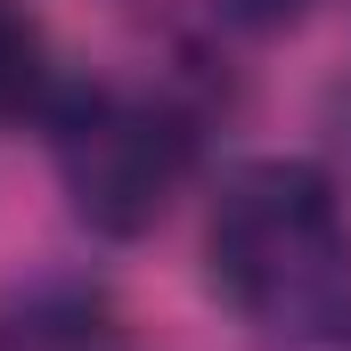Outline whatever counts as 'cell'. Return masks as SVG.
<instances>
[{
	"label": "cell",
	"instance_id": "cell-1",
	"mask_svg": "<svg viewBox=\"0 0 351 351\" xmlns=\"http://www.w3.org/2000/svg\"><path fill=\"white\" fill-rule=\"evenodd\" d=\"M204 269L262 335H327L351 311V213L335 172L311 156L237 164L204 221Z\"/></svg>",
	"mask_w": 351,
	"mask_h": 351
},
{
	"label": "cell",
	"instance_id": "cell-2",
	"mask_svg": "<svg viewBox=\"0 0 351 351\" xmlns=\"http://www.w3.org/2000/svg\"><path fill=\"white\" fill-rule=\"evenodd\" d=\"M49 147H58V180H66L74 221H90L98 237H147L196 172L204 123L172 90L106 82L58 106Z\"/></svg>",
	"mask_w": 351,
	"mask_h": 351
},
{
	"label": "cell",
	"instance_id": "cell-3",
	"mask_svg": "<svg viewBox=\"0 0 351 351\" xmlns=\"http://www.w3.org/2000/svg\"><path fill=\"white\" fill-rule=\"evenodd\" d=\"M0 351H131V335L82 286H25L0 302Z\"/></svg>",
	"mask_w": 351,
	"mask_h": 351
},
{
	"label": "cell",
	"instance_id": "cell-4",
	"mask_svg": "<svg viewBox=\"0 0 351 351\" xmlns=\"http://www.w3.org/2000/svg\"><path fill=\"white\" fill-rule=\"evenodd\" d=\"M49 90V33L25 0H0V123L33 114Z\"/></svg>",
	"mask_w": 351,
	"mask_h": 351
},
{
	"label": "cell",
	"instance_id": "cell-5",
	"mask_svg": "<svg viewBox=\"0 0 351 351\" xmlns=\"http://www.w3.org/2000/svg\"><path fill=\"white\" fill-rule=\"evenodd\" d=\"M229 25H245V33H286V25H302L319 0H213Z\"/></svg>",
	"mask_w": 351,
	"mask_h": 351
}]
</instances>
